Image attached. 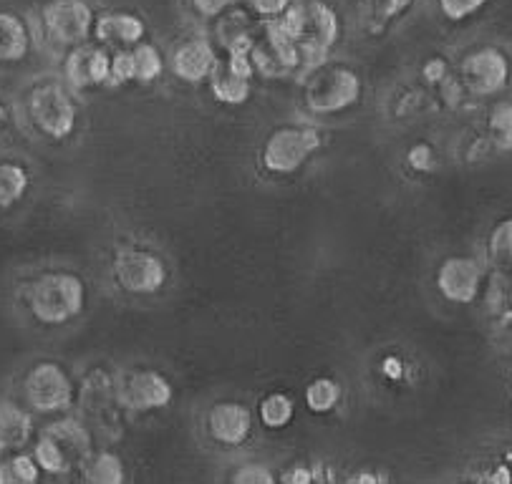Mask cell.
<instances>
[{
    "label": "cell",
    "instance_id": "1",
    "mask_svg": "<svg viewBox=\"0 0 512 484\" xmlns=\"http://www.w3.org/2000/svg\"><path fill=\"white\" fill-rule=\"evenodd\" d=\"M273 21L298 43L301 61L308 64V69L323 66L328 51L336 46L338 36H341L336 11L321 0H313L306 6H293L291 3L286 13H280Z\"/></svg>",
    "mask_w": 512,
    "mask_h": 484
},
{
    "label": "cell",
    "instance_id": "2",
    "mask_svg": "<svg viewBox=\"0 0 512 484\" xmlns=\"http://www.w3.org/2000/svg\"><path fill=\"white\" fill-rule=\"evenodd\" d=\"M28 308L43 326H64L84 313L86 285L69 270H48L28 285Z\"/></svg>",
    "mask_w": 512,
    "mask_h": 484
},
{
    "label": "cell",
    "instance_id": "3",
    "mask_svg": "<svg viewBox=\"0 0 512 484\" xmlns=\"http://www.w3.org/2000/svg\"><path fill=\"white\" fill-rule=\"evenodd\" d=\"M457 81L467 99L492 101L512 89V56L500 43L470 48L457 64Z\"/></svg>",
    "mask_w": 512,
    "mask_h": 484
},
{
    "label": "cell",
    "instance_id": "4",
    "mask_svg": "<svg viewBox=\"0 0 512 484\" xmlns=\"http://www.w3.org/2000/svg\"><path fill=\"white\" fill-rule=\"evenodd\" d=\"M91 444H94L91 432L81 421L59 419L38 434L33 457L43 472L66 474L84 467L86 459L91 457Z\"/></svg>",
    "mask_w": 512,
    "mask_h": 484
},
{
    "label": "cell",
    "instance_id": "5",
    "mask_svg": "<svg viewBox=\"0 0 512 484\" xmlns=\"http://www.w3.org/2000/svg\"><path fill=\"white\" fill-rule=\"evenodd\" d=\"M28 114L43 137L64 142L76 132L79 106L61 81H43L28 94Z\"/></svg>",
    "mask_w": 512,
    "mask_h": 484
},
{
    "label": "cell",
    "instance_id": "6",
    "mask_svg": "<svg viewBox=\"0 0 512 484\" xmlns=\"http://www.w3.org/2000/svg\"><path fill=\"white\" fill-rule=\"evenodd\" d=\"M23 396L36 414H59L74 406L76 386L61 363L41 361L23 379Z\"/></svg>",
    "mask_w": 512,
    "mask_h": 484
},
{
    "label": "cell",
    "instance_id": "7",
    "mask_svg": "<svg viewBox=\"0 0 512 484\" xmlns=\"http://www.w3.org/2000/svg\"><path fill=\"white\" fill-rule=\"evenodd\" d=\"M316 76L306 86V104L313 114H338L361 99V76L351 66H331V69H313Z\"/></svg>",
    "mask_w": 512,
    "mask_h": 484
},
{
    "label": "cell",
    "instance_id": "8",
    "mask_svg": "<svg viewBox=\"0 0 512 484\" xmlns=\"http://www.w3.org/2000/svg\"><path fill=\"white\" fill-rule=\"evenodd\" d=\"M323 137L316 127H280L265 139L263 167L273 174H293L321 149Z\"/></svg>",
    "mask_w": 512,
    "mask_h": 484
},
{
    "label": "cell",
    "instance_id": "9",
    "mask_svg": "<svg viewBox=\"0 0 512 484\" xmlns=\"http://www.w3.org/2000/svg\"><path fill=\"white\" fill-rule=\"evenodd\" d=\"M487 263L472 255H449L437 268L434 283L439 295L452 306H475L482 298L487 280Z\"/></svg>",
    "mask_w": 512,
    "mask_h": 484
},
{
    "label": "cell",
    "instance_id": "10",
    "mask_svg": "<svg viewBox=\"0 0 512 484\" xmlns=\"http://www.w3.org/2000/svg\"><path fill=\"white\" fill-rule=\"evenodd\" d=\"M94 8L86 0H48L41 11V26L48 41L74 48L94 33Z\"/></svg>",
    "mask_w": 512,
    "mask_h": 484
},
{
    "label": "cell",
    "instance_id": "11",
    "mask_svg": "<svg viewBox=\"0 0 512 484\" xmlns=\"http://www.w3.org/2000/svg\"><path fill=\"white\" fill-rule=\"evenodd\" d=\"M114 280L124 293L154 295L167 283V265L147 248H124L114 258Z\"/></svg>",
    "mask_w": 512,
    "mask_h": 484
},
{
    "label": "cell",
    "instance_id": "12",
    "mask_svg": "<svg viewBox=\"0 0 512 484\" xmlns=\"http://www.w3.org/2000/svg\"><path fill=\"white\" fill-rule=\"evenodd\" d=\"M114 396L122 409L154 411L164 409L175 399V389L164 374L154 369H134L119 376L114 384Z\"/></svg>",
    "mask_w": 512,
    "mask_h": 484
},
{
    "label": "cell",
    "instance_id": "13",
    "mask_svg": "<svg viewBox=\"0 0 512 484\" xmlns=\"http://www.w3.org/2000/svg\"><path fill=\"white\" fill-rule=\"evenodd\" d=\"M64 76L71 89L84 91L94 86L109 84L111 76V56L104 46H91V43H79L71 48L66 56Z\"/></svg>",
    "mask_w": 512,
    "mask_h": 484
},
{
    "label": "cell",
    "instance_id": "14",
    "mask_svg": "<svg viewBox=\"0 0 512 484\" xmlns=\"http://www.w3.org/2000/svg\"><path fill=\"white\" fill-rule=\"evenodd\" d=\"M207 429L217 444L240 447L253 434V411L240 401H220L207 414Z\"/></svg>",
    "mask_w": 512,
    "mask_h": 484
},
{
    "label": "cell",
    "instance_id": "15",
    "mask_svg": "<svg viewBox=\"0 0 512 484\" xmlns=\"http://www.w3.org/2000/svg\"><path fill=\"white\" fill-rule=\"evenodd\" d=\"M217 51L207 38H192V41L182 43L172 56V71L177 79L185 84H202L210 79L212 69L217 66Z\"/></svg>",
    "mask_w": 512,
    "mask_h": 484
},
{
    "label": "cell",
    "instance_id": "16",
    "mask_svg": "<svg viewBox=\"0 0 512 484\" xmlns=\"http://www.w3.org/2000/svg\"><path fill=\"white\" fill-rule=\"evenodd\" d=\"M94 36L104 48H132L144 38V21L134 13H106L96 18Z\"/></svg>",
    "mask_w": 512,
    "mask_h": 484
},
{
    "label": "cell",
    "instance_id": "17",
    "mask_svg": "<svg viewBox=\"0 0 512 484\" xmlns=\"http://www.w3.org/2000/svg\"><path fill=\"white\" fill-rule=\"evenodd\" d=\"M36 434L33 414L16 401H0V454L21 452Z\"/></svg>",
    "mask_w": 512,
    "mask_h": 484
},
{
    "label": "cell",
    "instance_id": "18",
    "mask_svg": "<svg viewBox=\"0 0 512 484\" xmlns=\"http://www.w3.org/2000/svg\"><path fill=\"white\" fill-rule=\"evenodd\" d=\"M482 137L492 154H512V94H502L487 106Z\"/></svg>",
    "mask_w": 512,
    "mask_h": 484
},
{
    "label": "cell",
    "instance_id": "19",
    "mask_svg": "<svg viewBox=\"0 0 512 484\" xmlns=\"http://www.w3.org/2000/svg\"><path fill=\"white\" fill-rule=\"evenodd\" d=\"M210 91L220 104L240 106L253 94V76L233 69L227 61H217V66L210 74Z\"/></svg>",
    "mask_w": 512,
    "mask_h": 484
},
{
    "label": "cell",
    "instance_id": "20",
    "mask_svg": "<svg viewBox=\"0 0 512 484\" xmlns=\"http://www.w3.org/2000/svg\"><path fill=\"white\" fill-rule=\"evenodd\" d=\"M482 306L490 316L492 326L512 321V268L487 270L485 288H482Z\"/></svg>",
    "mask_w": 512,
    "mask_h": 484
},
{
    "label": "cell",
    "instance_id": "21",
    "mask_svg": "<svg viewBox=\"0 0 512 484\" xmlns=\"http://www.w3.org/2000/svg\"><path fill=\"white\" fill-rule=\"evenodd\" d=\"M33 36L18 13L0 11V64H21L31 53Z\"/></svg>",
    "mask_w": 512,
    "mask_h": 484
},
{
    "label": "cell",
    "instance_id": "22",
    "mask_svg": "<svg viewBox=\"0 0 512 484\" xmlns=\"http://www.w3.org/2000/svg\"><path fill=\"white\" fill-rule=\"evenodd\" d=\"M31 190V169L18 159H0V212L21 205Z\"/></svg>",
    "mask_w": 512,
    "mask_h": 484
},
{
    "label": "cell",
    "instance_id": "23",
    "mask_svg": "<svg viewBox=\"0 0 512 484\" xmlns=\"http://www.w3.org/2000/svg\"><path fill=\"white\" fill-rule=\"evenodd\" d=\"M487 268L510 270L512 268V215L495 222L487 235Z\"/></svg>",
    "mask_w": 512,
    "mask_h": 484
},
{
    "label": "cell",
    "instance_id": "24",
    "mask_svg": "<svg viewBox=\"0 0 512 484\" xmlns=\"http://www.w3.org/2000/svg\"><path fill=\"white\" fill-rule=\"evenodd\" d=\"M81 469H84L86 482H94V484L124 482V462H122V457H117L114 452L91 454Z\"/></svg>",
    "mask_w": 512,
    "mask_h": 484
},
{
    "label": "cell",
    "instance_id": "25",
    "mask_svg": "<svg viewBox=\"0 0 512 484\" xmlns=\"http://www.w3.org/2000/svg\"><path fill=\"white\" fill-rule=\"evenodd\" d=\"M41 479V467L36 457L26 452H11L0 462V484H36Z\"/></svg>",
    "mask_w": 512,
    "mask_h": 484
},
{
    "label": "cell",
    "instance_id": "26",
    "mask_svg": "<svg viewBox=\"0 0 512 484\" xmlns=\"http://www.w3.org/2000/svg\"><path fill=\"white\" fill-rule=\"evenodd\" d=\"M258 414L265 429H286L293 421V416H296V404L283 391H273V394H268L260 401Z\"/></svg>",
    "mask_w": 512,
    "mask_h": 484
},
{
    "label": "cell",
    "instance_id": "27",
    "mask_svg": "<svg viewBox=\"0 0 512 484\" xmlns=\"http://www.w3.org/2000/svg\"><path fill=\"white\" fill-rule=\"evenodd\" d=\"M306 406L313 411V414H328L338 406L341 401V384L331 376H318L311 384L306 386Z\"/></svg>",
    "mask_w": 512,
    "mask_h": 484
},
{
    "label": "cell",
    "instance_id": "28",
    "mask_svg": "<svg viewBox=\"0 0 512 484\" xmlns=\"http://www.w3.org/2000/svg\"><path fill=\"white\" fill-rule=\"evenodd\" d=\"M129 51H132L134 81H139V84H152V81H157L159 76H162L164 58L157 46L139 41L137 46H132Z\"/></svg>",
    "mask_w": 512,
    "mask_h": 484
},
{
    "label": "cell",
    "instance_id": "29",
    "mask_svg": "<svg viewBox=\"0 0 512 484\" xmlns=\"http://www.w3.org/2000/svg\"><path fill=\"white\" fill-rule=\"evenodd\" d=\"M490 0H437L439 11L447 21L452 23H465L475 18Z\"/></svg>",
    "mask_w": 512,
    "mask_h": 484
},
{
    "label": "cell",
    "instance_id": "30",
    "mask_svg": "<svg viewBox=\"0 0 512 484\" xmlns=\"http://www.w3.org/2000/svg\"><path fill=\"white\" fill-rule=\"evenodd\" d=\"M407 164L414 169V172H429V169H434V164H437V154H434L432 144L427 142L414 144V147L407 152Z\"/></svg>",
    "mask_w": 512,
    "mask_h": 484
},
{
    "label": "cell",
    "instance_id": "31",
    "mask_svg": "<svg viewBox=\"0 0 512 484\" xmlns=\"http://www.w3.org/2000/svg\"><path fill=\"white\" fill-rule=\"evenodd\" d=\"M233 482H238V484H273V482H278V477H275V474L270 472L265 464H245V467H240L238 472H235Z\"/></svg>",
    "mask_w": 512,
    "mask_h": 484
},
{
    "label": "cell",
    "instance_id": "32",
    "mask_svg": "<svg viewBox=\"0 0 512 484\" xmlns=\"http://www.w3.org/2000/svg\"><path fill=\"white\" fill-rule=\"evenodd\" d=\"M238 0H192L195 11L200 13L202 18H220L222 13L230 11Z\"/></svg>",
    "mask_w": 512,
    "mask_h": 484
},
{
    "label": "cell",
    "instance_id": "33",
    "mask_svg": "<svg viewBox=\"0 0 512 484\" xmlns=\"http://www.w3.org/2000/svg\"><path fill=\"white\" fill-rule=\"evenodd\" d=\"M422 76L429 81V84H447L449 64L444 61V58H429L422 69Z\"/></svg>",
    "mask_w": 512,
    "mask_h": 484
},
{
    "label": "cell",
    "instance_id": "34",
    "mask_svg": "<svg viewBox=\"0 0 512 484\" xmlns=\"http://www.w3.org/2000/svg\"><path fill=\"white\" fill-rule=\"evenodd\" d=\"M248 6L253 8L258 16L278 18L280 13H286V8L291 6V0H248Z\"/></svg>",
    "mask_w": 512,
    "mask_h": 484
},
{
    "label": "cell",
    "instance_id": "35",
    "mask_svg": "<svg viewBox=\"0 0 512 484\" xmlns=\"http://www.w3.org/2000/svg\"><path fill=\"white\" fill-rule=\"evenodd\" d=\"M318 472H311V467H306V464H296V467L291 469V472L283 477V482L288 484H313L318 482Z\"/></svg>",
    "mask_w": 512,
    "mask_h": 484
},
{
    "label": "cell",
    "instance_id": "36",
    "mask_svg": "<svg viewBox=\"0 0 512 484\" xmlns=\"http://www.w3.org/2000/svg\"><path fill=\"white\" fill-rule=\"evenodd\" d=\"M495 333H497V343H500V351L505 353L507 358H512V321L495 326Z\"/></svg>",
    "mask_w": 512,
    "mask_h": 484
},
{
    "label": "cell",
    "instance_id": "37",
    "mask_svg": "<svg viewBox=\"0 0 512 484\" xmlns=\"http://www.w3.org/2000/svg\"><path fill=\"white\" fill-rule=\"evenodd\" d=\"M381 371H384L389 379H399V376H402V361H399L396 356H389L384 361V369H381Z\"/></svg>",
    "mask_w": 512,
    "mask_h": 484
},
{
    "label": "cell",
    "instance_id": "38",
    "mask_svg": "<svg viewBox=\"0 0 512 484\" xmlns=\"http://www.w3.org/2000/svg\"><path fill=\"white\" fill-rule=\"evenodd\" d=\"M379 6L384 16H396L404 6H409V0H379Z\"/></svg>",
    "mask_w": 512,
    "mask_h": 484
},
{
    "label": "cell",
    "instance_id": "39",
    "mask_svg": "<svg viewBox=\"0 0 512 484\" xmlns=\"http://www.w3.org/2000/svg\"><path fill=\"white\" fill-rule=\"evenodd\" d=\"M386 477H381V474H369V472H359V474H354V477H349V482H354V484H379V482H384Z\"/></svg>",
    "mask_w": 512,
    "mask_h": 484
},
{
    "label": "cell",
    "instance_id": "40",
    "mask_svg": "<svg viewBox=\"0 0 512 484\" xmlns=\"http://www.w3.org/2000/svg\"><path fill=\"white\" fill-rule=\"evenodd\" d=\"M8 119H11V109H8V104L3 101V96H0V127L8 124Z\"/></svg>",
    "mask_w": 512,
    "mask_h": 484
}]
</instances>
